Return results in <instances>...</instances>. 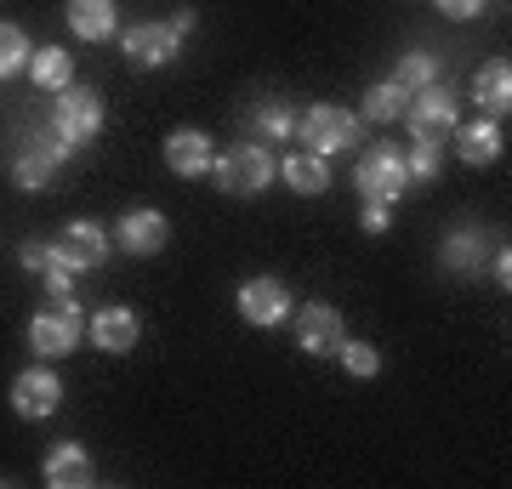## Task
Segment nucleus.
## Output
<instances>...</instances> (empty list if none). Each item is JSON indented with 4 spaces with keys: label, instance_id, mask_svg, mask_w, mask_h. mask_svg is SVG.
<instances>
[{
    "label": "nucleus",
    "instance_id": "obj_1",
    "mask_svg": "<svg viewBox=\"0 0 512 489\" xmlns=\"http://www.w3.org/2000/svg\"><path fill=\"white\" fill-rule=\"evenodd\" d=\"M86 342V308L74 296H57L52 308H40L29 319V353L35 359H63L74 347Z\"/></svg>",
    "mask_w": 512,
    "mask_h": 489
},
{
    "label": "nucleus",
    "instance_id": "obj_2",
    "mask_svg": "<svg viewBox=\"0 0 512 489\" xmlns=\"http://www.w3.org/2000/svg\"><path fill=\"white\" fill-rule=\"evenodd\" d=\"M296 143L308 154H348L359 143V114L342 109V103H313L308 114H296Z\"/></svg>",
    "mask_w": 512,
    "mask_h": 489
},
{
    "label": "nucleus",
    "instance_id": "obj_3",
    "mask_svg": "<svg viewBox=\"0 0 512 489\" xmlns=\"http://www.w3.org/2000/svg\"><path fill=\"white\" fill-rule=\"evenodd\" d=\"M211 177H217L222 194L251 200V194H262V188L274 182V154H268L262 143H234L228 154H217V160H211Z\"/></svg>",
    "mask_w": 512,
    "mask_h": 489
},
{
    "label": "nucleus",
    "instance_id": "obj_4",
    "mask_svg": "<svg viewBox=\"0 0 512 489\" xmlns=\"http://www.w3.org/2000/svg\"><path fill=\"white\" fill-rule=\"evenodd\" d=\"M404 126L416 143H450V131L461 126V109H456V91L450 86H421L410 91V109H404Z\"/></svg>",
    "mask_w": 512,
    "mask_h": 489
},
{
    "label": "nucleus",
    "instance_id": "obj_5",
    "mask_svg": "<svg viewBox=\"0 0 512 489\" xmlns=\"http://www.w3.org/2000/svg\"><path fill=\"white\" fill-rule=\"evenodd\" d=\"M69 154H74V143H63L57 131H52V137H46V131H29L23 148H18V160H12V182L29 188V194H35V188H52L57 171L69 165Z\"/></svg>",
    "mask_w": 512,
    "mask_h": 489
},
{
    "label": "nucleus",
    "instance_id": "obj_6",
    "mask_svg": "<svg viewBox=\"0 0 512 489\" xmlns=\"http://www.w3.org/2000/svg\"><path fill=\"white\" fill-rule=\"evenodd\" d=\"M291 336L302 353H313V359H330L336 347L348 342V325H342V308H330V302H302V308H291Z\"/></svg>",
    "mask_w": 512,
    "mask_h": 489
},
{
    "label": "nucleus",
    "instance_id": "obj_7",
    "mask_svg": "<svg viewBox=\"0 0 512 489\" xmlns=\"http://www.w3.org/2000/svg\"><path fill=\"white\" fill-rule=\"evenodd\" d=\"M103 97L97 91H86V86H63L57 91V103H52V131L63 137V143H92L97 131H103Z\"/></svg>",
    "mask_w": 512,
    "mask_h": 489
},
{
    "label": "nucleus",
    "instance_id": "obj_8",
    "mask_svg": "<svg viewBox=\"0 0 512 489\" xmlns=\"http://www.w3.org/2000/svg\"><path fill=\"white\" fill-rule=\"evenodd\" d=\"M353 182H359V194H370V200H393L399 205V194L410 188L404 154L393 143H370L365 160H359V171H353Z\"/></svg>",
    "mask_w": 512,
    "mask_h": 489
},
{
    "label": "nucleus",
    "instance_id": "obj_9",
    "mask_svg": "<svg viewBox=\"0 0 512 489\" xmlns=\"http://www.w3.org/2000/svg\"><path fill=\"white\" fill-rule=\"evenodd\" d=\"M239 319L245 325H285L291 319V290H285V279H274V273H262V279H245L239 285Z\"/></svg>",
    "mask_w": 512,
    "mask_h": 489
},
{
    "label": "nucleus",
    "instance_id": "obj_10",
    "mask_svg": "<svg viewBox=\"0 0 512 489\" xmlns=\"http://www.w3.org/2000/svg\"><path fill=\"white\" fill-rule=\"evenodd\" d=\"M490 251H495L490 228H484V222H461V228H450V234H444L439 262H444L450 273H456V279H473V273H484Z\"/></svg>",
    "mask_w": 512,
    "mask_h": 489
},
{
    "label": "nucleus",
    "instance_id": "obj_11",
    "mask_svg": "<svg viewBox=\"0 0 512 489\" xmlns=\"http://www.w3.org/2000/svg\"><path fill=\"white\" fill-rule=\"evenodd\" d=\"M40 478H46V489H92L97 484V461H92V450H86L80 438H63V444L46 450Z\"/></svg>",
    "mask_w": 512,
    "mask_h": 489
},
{
    "label": "nucleus",
    "instance_id": "obj_12",
    "mask_svg": "<svg viewBox=\"0 0 512 489\" xmlns=\"http://www.w3.org/2000/svg\"><path fill=\"white\" fill-rule=\"evenodd\" d=\"M57 404H63V381H57V370H46V364H29V370L12 381V410H18L23 421L57 416Z\"/></svg>",
    "mask_w": 512,
    "mask_h": 489
},
{
    "label": "nucleus",
    "instance_id": "obj_13",
    "mask_svg": "<svg viewBox=\"0 0 512 489\" xmlns=\"http://www.w3.org/2000/svg\"><path fill=\"white\" fill-rule=\"evenodd\" d=\"M120 46H126L131 69H165L171 57L183 52V35L160 18V23H137V29H126V40H120Z\"/></svg>",
    "mask_w": 512,
    "mask_h": 489
},
{
    "label": "nucleus",
    "instance_id": "obj_14",
    "mask_svg": "<svg viewBox=\"0 0 512 489\" xmlns=\"http://www.w3.org/2000/svg\"><path fill=\"white\" fill-rule=\"evenodd\" d=\"M165 239H171V222H165V211H154V205H137V211H126V217L114 222V245L131 256H160Z\"/></svg>",
    "mask_w": 512,
    "mask_h": 489
},
{
    "label": "nucleus",
    "instance_id": "obj_15",
    "mask_svg": "<svg viewBox=\"0 0 512 489\" xmlns=\"http://www.w3.org/2000/svg\"><path fill=\"white\" fill-rule=\"evenodd\" d=\"M86 330H92L97 353H131V347L143 342V319L131 308H97L92 319H86Z\"/></svg>",
    "mask_w": 512,
    "mask_h": 489
},
{
    "label": "nucleus",
    "instance_id": "obj_16",
    "mask_svg": "<svg viewBox=\"0 0 512 489\" xmlns=\"http://www.w3.org/2000/svg\"><path fill=\"white\" fill-rule=\"evenodd\" d=\"M63 251L80 262L86 273H97L103 262H109V251H114V234L103 228V222H92V217H74L69 228H63V239H57Z\"/></svg>",
    "mask_w": 512,
    "mask_h": 489
},
{
    "label": "nucleus",
    "instance_id": "obj_17",
    "mask_svg": "<svg viewBox=\"0 0 512 489\" xmlns=\"http://www.w3.org/2000/svg\"><path fill=\"white\" fill-rule=\"evenodd\" d=\"M211 160H217V148H211L205 131L183 126V131L165 137V165H171L177 177H211Z\"/></svg>",
    "mask_w": 512,
    "mask_h": 489
},
{
    "label": "nucleus",
    "instance_id": "obj_18",
    "mask_svg": "<svg viewBox=\"0 0 512 489\" xmlns=\"http://www.w3.org/2000/svg\"><path fill=\"white\" fill-rule=\"evenodd\" d=\"M473 103L490 114V120H501V114L512 109V63H507V57L478 63V74H473Z\"/></svg>",
    "mask_w": 512,
    "mask_h": 489
},
{
    "label": "nucleus",
    "instance_id": "obj_19",
    "mask_svg": "<svg viewBox=\"0 0 512 489\" xmlns=\"http://www.w3.org/2000/svg\"><path fill=\"white\" fill-rule=\"evenodd\" d=\"M450 143H456V160L461 165H495V160H501V126H495L490 114L456 126V131H450Z\"/></svg>",
    "mask_w": 512,
    "mask_h": 489
},
{
    "label": "nucleus",
    "instance_id": "obj_20",
    "mask_svg": "<svg viewBox=\"0 0 512 489\" xmlns=\"http://www.w3.org/2000/svg\"><path fill=\"white\" fill-rule=\"evenodd\" d=\"M69 35L86 40V46H97V40H109L114 29H120V12H114V0H69Z\"/></svg>",
    "mask_w": 512,
    "mask_h": 489
},
{
    "label": "nucleus",
    "instance_id": "obj_21",
    "mask_svg": "<svg viewBox=\"0 0 512 489\" xmlns=\"http://www.w3.org/2000/svg\"><path fill=\"white\" fill-rule=\"evenodd\" d=\"M279 177H285V188H291V194L313 200V194H325V188H330V160H325V154L296 148V154H285V160H279Z\"/></svg>",
    "mask_w": 512,
    "mask_h": 489
},
{
    "label": "nucleus",
    "instance_id": "obj_22",
    "mask_svg": "<svg viewBox=\"0 0 512 489\" xmlns=\"http://www.w3.org/2000/svg\"><path fill=\"white\" fill-rule=\"evenodd\" d=\"M404 109H410V91L393 86V80H382V86L365 91V109H359V120H370V126H399Z\"/></svg>",
    "mask_w": 512,
    "mask_h": 489
},
{
    "label": "nucleus",
    "instance_id": "obj_23",
    "mask_svg": "<svg viewBox=\"0 0 512 489\" xmlns=\"http://www.w3.org/2000/svg\"><path fill=\"white\" fill-rule=\"evenodd\" d=\"M29 74H35L40 91H63V86H74V57L63 52V46H35Z\"/></svg>",
    "mask_w": 512,
    "mask_h": 489
},
{
    "label": "nucleus",
    "instance_id": "obj_24",
    "mask_svg": "<svg viewBox=\"0 0 512 489\" xmlns=\"http://www.w3.org/2000/svg\"><path fill=\"white\" fill-rule=\"evenodd\" d=\"M80 273H86V268H80V262H74L63 245H46V262H40L35 279L46 285V296L57 302V296H74V279H80Z\"/></svg>",
    "mask_w": 512,
    "mask_h": 489
},
{
    "label": "nucleus",
    "instance_id": "obj_25",
    "mask_svg": "<svg viewBox=\"0 0 512 489\" xmlns=\"http://www.w3.org/2000/svg\"><path fill=\"white\" fill-rule=\"evenodd\" d=\"M29 57H35V40L23 35L12 18H0V80L23 74V69H29Z\"/></svg>",
    "mask_w": 512,
    "mask_h": 489
},
{
    "label": "nucleus",
    "instance_id": "obj_26",
    "mask_svg": "<svg viewBox=\"0 0 512 489\" xmlns=\"http://www.w3.org/2000/svg\"><path fill=\"white\" fill-rule=\"evenodd\" d=\"M393 86H404V91H421V86H433L439 80V57L433 52H404L399 63H393V74H387Z\"/></svg>",
    "mask_w": 512,
    "mask_h": 489
},
{
    "label": "nucleus",
    "instance_id": "obj_27",
    "mask_svg": "<svg viewBox=\"0 0 512 489\" xmlns=\"http://www.w3.org/2000/svg\"><path fill=\"white\" fill-rule=\"evenodd\" d=\"M251 126L262 131V137L285 143V137H296V109L291 103H279V97H268V103H256L251 109Z\"/></svg>",
    "mask_w": 512,
    "mask_h": 489
},
{
    "label": "nucleus",
    "instance_id": "obj_28",
    "mask_svg": "<svg viewBox=\"0 0 512 489\" xmlns=\"http://www.w3.org/2000/svg\"><path fill=\"white\" fill-rule=\"evenodd\" d=\"M404 171H410V188L439 182V171H444V143H416L410 154H404Z\"/></svg>",
    "mask_w": 512,
    "mask_h": 489
},
{
    "label": "nucleus",
    "instance_id": "obj_29",
    "mask_svg": "<svg viewBox=\"0 0 512 489\" xmlns=\"http://www.w3.org/2000/svg\"><path fill=\"white\" fill-rule=\"evenodd\" d=\"M336 359H342V370H348V376H359V381L382 376V353H376L370 342H342V347H336Z\"/></svg>",
    "mask_w": 512,
    "mask_h": 489
},
{
    "label": "nucleus",
    "instance_id": "obj_30",
    "mask_svg": "<svg viewBox=\"0 0 512 489\" xmlns=\"http://www.w3.org/2000/svg\"><path fill=\"white\" fill-rule=\"evenodd\" d=\"M359 228H365V234H387V228H393V200L359 194Z\"/></svg>",
    "mask_w": 512,
    "mask_h": 489
},
{
    "label": "nucleus",
    "instance_id": "obj_31",
    "mask_svg": "<svg viewBox=\"0 0 512 489\" xmlns=\"http://www.w3.org/2000/svg\"><path fill=\"white\" fill-rule=\"evenodd\" d=\"M484 273H490V279H495L501 290L512 285V251H507V245H495V251H490V262H484Z\"/></svg>",
    "mask_w": 512,
    "mask_h": 489
},
{
    "label": "nucleus",
    "instance_id": "obj_32",
    "mask_svg": "<svg viewBox=\"0 0 512 489\" xmlns=\"http://www.w3.org/2000/svg\"><path fill=\"white\" fill-rule=\"evenodd\" d=\"M484 6H490V0H439V12H444V18H456V23L478 18V12H484Z\"/></svg>",
    "mask_w": 512,
    "mask_h": 489
},
{
    "label": "nucleus",
    "instance_id": "obj_33",
    "mask_svg": "<svg viewBox=\"0 0 512 489\" xmlns=\"http://www.w3.org/2000/svg\"><path fill=\"white\" fill-rule=\"evenodd\" d=\"M165 23H171V29H177V35H194V23H200V18H194V6H183V12H171V18H165Z\"/></svg>",
    "mask_w": 512,
    "mask_h": 489
}]
</instances>
